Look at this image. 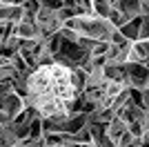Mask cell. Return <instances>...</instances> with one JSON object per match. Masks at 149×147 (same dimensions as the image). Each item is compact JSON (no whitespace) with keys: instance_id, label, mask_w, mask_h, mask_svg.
<instances>
[{"instance_id":"1","label":"cell","mask_w":149,"mask_h":147,"mask_svg":"<svg viewBox=\"0 0 149 147\" xmlns=\"http://www.w3.org/2000/svg\"><path fill=\"white\" fill-rule=\"evenodd\" d=\"M71 74L74 67L58 60L31 69L25 83V105L40 118L69 116L78 109L80 100V92L76 89Z\"/></svg>"},{"instance_id":"14","label":"cell","mask_w":149,"mask_h":147,"mask_svg":"<svg viewBox=\"0 0 149 147\" xmlns=\"http://www.w3.org/2000/svg\"><path fill=\"white\" fill-rule=\"evenodd\" d=\"M2 24H5V22H0V27H2Z\"/></svg>"},{"instance_id":"7","label":"cell","mask_w":149,"mask_h":147,"mask_svg":"<svg viewBox=\"0 0 149 147\" xmlns=\"http://www.w3.org/2000/svg\"><path fill=\"white\" fill-rule=\"evenodd\" d=\"M127 129H129V125H127L120 116H113L111 120L107 123V136H109L113 143H118V138L127 132Z\"/></svg>"},{"instance_id":"13","label":"cell","mask_w":149,"mask_h":147,"mask_svg":"<svg viewBox=\"0 0 149 147\" xmlns=\"http://www.w3.org/2000/svg\"><path fill=\"white\" fill-rule=\"evenodd\" d=\"M140 2H149V0H140Z\"/></svg>"},{"instance_id":"8","label":"cell","mask_w":149,"mask_h":147,"mask_svg":"<svg viewBox=\"0 0 149 147\" xmlns=\"http://www.w3.org/2000/svg\"><path fill=\"white\" fill-rule=\"evenodd\" d=\"M145 16H138V18H131L129 22H125L123 27H120V36L125 38V40H129V43H134V40H138V29H140V22H143Z\"/></svg>"},{"instance_id":"11","label":"cell","mask_w":149,"mask_h":147,"mask_svg":"<svg viewBox=\"0 0 149 147\" xmlns=\"http://www.w3.org/2000/svg\"><path fill=\"white\" fill-rule=\"evenodd\" d=\"M2 43H5V36H2V34H0V45H2Z\"/></svg>"},{"instance_id":"12","label":"cell","mask_w":149,"mask_h":147,"mask_svg":"<svg viewBox=\"0 0 149 147\" xmlns=\"http://www.w3.org/2000/svg\"><path fill=\"white\" fill-rule=\"evenodd\" d=\"M145 89H147V92H149V83H147V87H145Z\"/></svg>"},{"instance_id":"5","label":"cell","mask_w":149,"mask_h":147,"mask_svg":"<svg viewBox=\"0 0 149 147\" xmlns=\"http://www.w3.org/2000/svg\"><path fill=\"white\" fill-rule=\"evenodd\" d=\"M147 60H149V43H140V40L129 43V51H127V62L125 65H145Z\"/></svg>"},{"instance_id":"6","label":"cell","mask_w":149,"mask_h":147,"mask_svg":"<svg viewBox=\"0 0 149 147\" xmlns=\"http://www.w3.org/2000/svg\"><path fill=\"white\" fill-rule=\"evenodd\" d=\"M25 107H27V105H25V98L20 96L18 92H11L9 96L5 98V100H2V105H0V111H5L7 116L13 120V118L18 116V114L25 109Z\"/></svg>"},{"instance_id":"9","label":"cell","mask_w":149,"mask_h":147,"mask_svg":"<svg viewBox=\"0 0 149 147\" xmlns=\"http://www.w3.org/2000/svg\"><path fill=\"white\" fill-rule=\"evenodd\" d=\"M111 9H113L111 0H93V13L98 18H109Z\"/></svg>"},{"instance_id":"3","label":"cell","mask_w":149,"mask_h":147,"mask_svg":"<svg viewBox=\"0 0 149 147\" xmlns=\"http://www.w3.org/2000/svg\"><path fill=\"white\" fill-rule=\"evenodd\" d=\"M62 22H65V20L60 18V13L51 11V9H42V7H40V11L36 13V24H38V29L42 31L45 38L58 34V31L62 29Z\"/></svg>"},{"instance_id":"10","label":"cell","mask_w":149,"mask_h":147,"mask_svg":"<svg viewBox=\"0 0 149 147\" xmlns=\"http://www.w3.org/2000/svg\"><path fill=\"white\" fill-rule=\"evenodd\" d=\"M107 20H109V22H111L113 27H116V29H120V27H123L125 22H129V20H127V18L123 16V13H120L118 9H116V7L111 9V13H109V18H107Z\"/></svg>"},{"instance_id":"4","label":"cell","mask_w":149,"mask_h":147,"mask_svg":"<svg viewBox=\"0 0 149 147\" xmlns=\"http://www.w3.org/2000/svg\"><path fill=\"white\" fill-rule=\"evenodd\" d=\"M127 67V85L143 92L149 83V69L145 65H125Z\"/></svg>"},{"instance_id":"2","label":"cell","mask_w":149,"mask_h":147,"mask_svg":"<svg viewBox=\"0 0 149 147\" xmlns=\"http://www.w3.org/2000/svg\"><path fill=\"white\" fill-rule=\"evenodd\" d=\"M62 27L74 29L78 38H89L96 43H111L113 34L118 31L107 18H98V16H74L65 20Z\"/></svg>"}]
</instances>
